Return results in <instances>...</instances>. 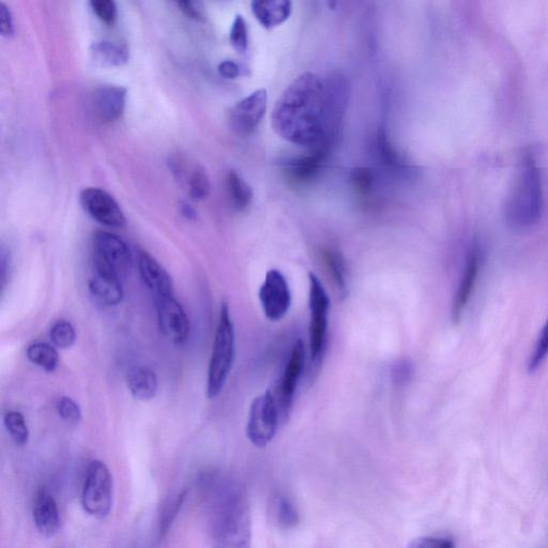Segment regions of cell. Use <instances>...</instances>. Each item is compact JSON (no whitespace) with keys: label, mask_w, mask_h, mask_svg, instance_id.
<instances>
[{"label":"cell","mask_w":548,"mask_h":548,"mask_svg":"<svg viewBox=\"0 0 548 548\" xmlns=\"http://www.w3.org/2000/svg\"><path fill=\"white\" fill-rule=\"evenodd\" d=\"M281 417L271 390L256 398L251 405L247 435L257 448L267 447L276 436Z\"/></svg>","instance_id":"52a82bcc"},{"label":"cell","mask_w":548,"mask_h":548,"mask_svg":"<svg viewBox=\"0 0 548 548\" xmlns=\"http://www.w3.org/2000/svg\"><path fill=\"white\" fill-rule=\"evenodd\" d=\"M218 71L220 75L227 80H235L240 74V68L233 60H224V62L219 65Z\"/></svg>","instance_id":"ab89813d"},{"label":"cell","mask_w":548,"mask_h":548,"mask_svg":"<svg viewBox=\"0 0 548 548\" xmlns=\"http://www.w3.org/2000/svg\"><path fill=\"white\" fill-rule=\"evenodd\" d=\"M310 355L312 370L316 372L325 355L330 299L321 280L310 272Z\"/></svg>","instance_id":"5b68a950"},{"label":"cell","mask_w":548,"mask_h":548,"mask_svg":"<svg viewBox=\"0 0 548 548\" xmlns=\"http://www.w3.org/2000/svg\"><path fill=\"white\" fill-rule=\"evenodd\" d=\"M377 147L380 159H383L386 165L403 169L405 166L398 152L392 147L388 140V135L384 130H379L377 135Z\"/></svg>","instance_id":"1f68e13d"},{"label":"cell","mask_w":548,"mask_h":548,"mask_svg":"<svg viewBox=\"0 0 548 548\" xmlns=\"http://www.w3.org/2000/svg\"><path fill=\"white\" fill-rule=\"evenodd\" d=\"M177 6L179 10L186 15L187 18L197 22H202L205 20L201 3L178 2Z\"/></svg>","instance_id":"f35d334b"},{"label":"cell","mask_w":548,"mask_h":548,"mask_svg":"<svg viewBox=\"0 0 548 548\" xmlns=\"http://www.w3.org/2000/svg\"><path fill=\"white\" fill-rule=\"evenodd\" d=\"M322 258L330 273V277L338 288L342 297L347 295V271L345 261L340 252L331 248H325L322 251Z\"/></svg>","instance_id":"cb8c5ba5"},{"label":"cell","mask_w":548,"mask_h":548,"mask_svg":"<svg viewBox=\"0 0 548 548\" xmlns=\"http://www.w3.org/2000/svg\"><path fill=\"white\" fill-rule=\"evenodd\" d=\"M89 291L106 307H115L124 299L123 284L117 273L93 265L89 279Z\"/></svg>","instance_id":"2e32d148"},{"label":"cell","mask_w":548,"mask_h":548,"mask_svg":"<svg viewBox=\"0 0 548 548\" xmlns=\"http://www.w3.org/2000/svg\"><path fill=\"white\" fill-rule=\"evenodd\" d=\"M82 506L86 513L96 519L109 516L113 506V478L103 462L89 464L82 491Z\"/></svg>","instance_id":"8992f818"},{"label":"cell","mask_w":548,"mask_h":548,"mask_svg":"<svg viewBox=\"0 0 548 548\" xmlns=\"http://www.w3.org/2000/svg\"><path fill=\"white\" fill-rule=\"evenodd\" d=\"M34 522L40 535L53 538L60 527V514L55 498L45 490H40L34 502Z\"/></svg>","instance_id":"ac0fdd59"},{"label":"cell","mask_w":548,"mask_h":548,"mask_svg":"<svg viewBox=\"0 0 548 548\" xmlns=\"http://www.w3.org/2000/svg\"><path fill=\"white\" fill-rule=\"evenodd\" d=\"M127 89L117 85H103L95 90L91 104L98 119L114 123L126 110Z\"/></svg>","instance_id":"9a60e30c"},{"label":"cell","mask_w":548,"mask_h":548,"mask_svg":"<svg viewBox=\"0 0 548 548\" xmlns=\"http://www.w3.org/2000/svg\"><path fill=\"white\" fill-rule=\"evenodd\" d=\"M542 210L541 173L535 159L528 156L521 164L508 197L506 219L515 230H527L539 222Z\"/></svg>","instance_id":"3957f363"},{"label":"cell","mask_w":548,"mask_h":548,"mask_svg":"<svg viewBox=\"0 0 548 548\" xmlns=\"http://www.w3.org/2000/svg\"><path fill=\"white\" fill-rule=\"evenodd\" d=\"M548 358V319L539 334L534 349L529 356L528 360V372L535 373L543 365Z\"/></svg>","instance_id":"83f0119b"},{"label":"cell","mask_w":548,"mask_h":548,"mask_svg":"<svg viewBox=\"0 0 548 548\" xmlns=\"http://www.w3.org/2000/svg\"><path fill=\"white\" fill-rule=\"evenodd\" d=\"M90 7L102 23L113 25L116 22L118 10L112 0H93L90 2Z\"/></svg>","instance_id":"836d02e7"},{"label":"cell","mask_w":548,"mask_h":548,"mask_svg":"<svg viewBox=\"0 0 548 548\" xmlns=\"http://www.w3.org/2000/svg\"><path fill=\"white\" fill-rule=\"evenodd\" d=\"M80 201L88 215L98 223L112 228L126 226L124 211L108 192L99 188H86L81 192Z\"/></svg>","instance_id":"8fae6325"},{"label":"cell","mask_w":548,"mask_h":548,"mask_svg":"<svg viewBox=\"0 0 548 548\" xmlns=\"http://www.w3.org/2000/svg\"><path fill=\"white\" fill-rule=\"evenodd\" d=\"M350 184H352L356 193L362 197L369 196L374 188L375 178L371 170L367 167H358L350 173Z\"/></svg>","instance_id":"4dcf8cb0"},{"label":"cell","mask_w":548,"mask_h":548,"mask_svg":"<svg viewBox=\"0 0 548 548\" xmlns=\"http://www.w3.org/2000/svg\"><path fill=\"white\" fill-rule=\"evenodd\" d=\"M158 324L163 336L174 344H184L190 334V322L174 295L155 298Z\"/></svg>","instance_id":"7c38bea8"},{"label":"cell","mask_w":548,"mask_h":548,"mask_svg":"<svg viewBox=\"0 0 548 548\" xmlns=\"http://www.w3.org/2000/svg\"><path fill=\"white\" fill-rule=\"evenodd\" d=\"M258 297L266 317L272 322L281 321L291 308V289L282 272L277 269L267 272Z\"/></svg>","instance_id":"30bf717a"},{"label":"cell","mask_w":548,"mask_h":548,"mask_svg":"<svg viewBox=\"0 0 548 548\" xmlns=\"http://www.w3.org/2000/svg\"><path fill=\"white\" fill-rule=\"evenodd\" d=\"M346 104L347 86L341 76L324 80L315 73H303L274 105L272 128L295 145L330 150Z\"/></svg>","instance_id":"6da1fadb"},{"label":"cell","mask_w":548,"mask_h":548,"mask_svg":"<svg viewBox=\"0 0 548 548\" xmlns=\"http://www.w3.org/2000/svg\"><path fill=\"white\" fill-rule=\"evenodd\" d=\"M267 100V90L263 88L238 102L230 114L233 130L240 135L253 133L266 114Z\"/></svg>","instance_id":"4fadbf2b"},{"label":"cell","mask_w":548,"mask_h":548,"mask_svg":"<svg viewBox=\"0 0 548 548\" xmlns=\"http://www.w3.org/2000/svg\"><path fill=\"white\" fill-rule=\"evenodd\" d=\"M127 386L136 400L150 401L157 395L158 377L148 368H134L128 372Z\"/></svg>","instance_id":"7402d4cb"},{"label":"cell","mask_w":548,"mask_h":548,"mask_svg":"<svg viewBox=\"0 0 548 548\" xmlns=\"http://www.w3.org/2000/svg\"><path fill=\"white\" fill-rule=\"evenodd\" d=\"M137 265L145 285L155 298L174 295L170 274L154 256L145 251L141 252Z\"/></svg>","instance_id":"e0dca14e"},{"label":"cell","mask_w":548,"mask_h":548,"mask_svg":"<svg viewBox=\"0 0 548 548\" xmlns=\"http://www.w3.org/2000/svg\"><path fill=\"white\" fill-rule=\"evenodd\" d=\"M406 548H455V543L448 538L421 537L411 541Z\"/></svg>","instance_id":"8d00e7d4"},{"label":"cell","mask_w":548,"mask_h":548,"mask_svg":"<svg viewBox=\"0 0 548 548\" xmlns=\"http://www.w3.org/2000/svg\"><path fill=\"white\" fill-rule=\"evenodd\" d=\"M50 339L56 348H70L76 340L74 327L67 321L56 322L50 331Z\"/></svg>","instance_id":"f1b7e54d"},{"label":"cell","mask_w":548,"mask_h":548,"mask_svg":"<svg viewBox=\"0 0 548 548\" xmlns=\"http://www.w3.org/2000/svg\"><path fill=\"white\" fill-rule=\"evenodd\" d=\"M60 418L70 424H78L82 420V411L78 403L70 398H62L57 404Z\"/></svg>","instance_id":"d590c367"},{"label":"cell","mask_w":548,"mask_h":548,"mask_svg":"<svg viewBox=\"0 0 548 548\" xmlns=\"http://www.w3.org/2000/svg\"><path fill=\"white\" fill-rule=\"evenodd\" d=\"M189 193L194 201H203L207 199L211 191L210 180L207 173L197 167L193 171L188 181Z\"/></svg>","instance_id":"f546056e"},{"label":"cell","mask_w":548,"mask_h":548,"mask_svg":"<svg viewBox=\"0 0 548 548\" xmlns=\"http://www.w3.org/2000/svg\"><path fill=\"white\" fill-rule=\"evenodd\" d=\"M235 343V327L230 307L223 302L208 368L206 392L210 400L220 395L231 374L235 359Z\"/></svg>","instance_id":"277c9868"},{"label":"cell","mask_w":548,"mask_h":548,"mask_svg":"<svg viewBox=\"0 0 548 548\" xmlns=\"http://www.w3.org/2000/svg\"><path fill=\"white\" fill-rule=\"evenodd\" d=\"M127 243L112 233L98 232L93 238V265L109 269L123 278L131 265Z\"/></svg>","instance_id":"ba28073f"},{"label":"cell","mask_w":548,"mask_h":548,"mask_svg":"<svg viewBox=\"0 0 548 548\" xmlns=\"http://www.w3.org/2000/svg\"><path fill=\"white\" fill-rule=\"evenodd\" d=\"M4 424L15 445L27 444L29 430L24 416L19 411H9L4 417Z\"/></svg>","instance_id":"4316f807"},{"label":"cell","mask_w":548,"mask_h":548,"mask_svg":"<svg viewBox=\"0 0 548 548\" xmlns=\"http://www.w3.org/2000/svg\"><path fill=\"white\" fill-rule=\"evenodd\" d=\"M481 265L482 251L479 243L474 242L468 251L462 277L452 302L451 319L453 323L461 321L470 297L474 293Z\"/></svg>","instance_id":"5bb4252c"},{"label":"cell","mask_w":548,"mask_h":548,"mask_svg":"<svg viewBox=\"0 0 548 548\" xmlns=\"http://www.w3.org/2000/svg\"><path fill=\"white\" fill-rule=\"evenodd\" d=\"M97 63L105 67H123L129 62L130 52L126 43L113 40H99L90 48Z\"/></svg>","instance_id":"44dd1931"},{"label":"cell","mask_w":548,"mask_h":548,"mask_svg":"<svg viewBox=\"0 0 548 548\" xmlns=\"http://www.w3.org/2000/svg\"><path fill=\"white\" fill-rule=\"evenodd\" d=\"M180 212L181 215L184 216L187 220L193 221L197 218V213L195 209L188 203L184 202L180 204Z\"/></svg>","instance_id":"60d3db41"},{"label":"cell","mask_w":548,"mask_h":548,"mask_svg":"<svg viewBox=\"0 0 548 548\" xmlns=\"http://www.w3.org/2000/svg\"><path fill=\"white\" fill-rule=\"evenodd\" d=\"M27 359L37 367L49 373L58 367L59 355L55 346L47 343H35L26 350Z\"/></svg>","instance_id":"d4e9b609"},{"label":"cell","mask_w":548,"mask_h":548,"mask_svg":"<svg viewBox=\"0 0 548 548\" xmlns=\"http://www.w3.org/2000/svg\"><path fill=\"white\" fill-rule=\"evenodd\" d=\"M329 150H313L309 156H303L286 164V173L296 184H307L321 171Z\"/></svg>","instance_id":"ffe728a7"},{"label":"cell","mask_w":548,"mask_h":548,"mask_svg":"<svg viewBox=\"0 0 548 548\" xmlns=\"http://www.w3.org/2000/svg\"><path fill=\"white\" fill-rule=\"evenodd\" d=\"M251 7L256 20L267 29L280 26L293 12V4L288 0H257Z\"/></svg>","instance_id":"d6986e66"},{"label":"cell","mask_w":548,"mask_h":548,"mask_svg":"<svg viewBox=\"0 0 548 548\" xmlns=\"http://www.w3.org/2000/svg\"><path fill=\"white\" fill-rule=\"evenodd\" d=\"M0 34L5 38H11L15 34L12 12L4 3L0 4Z\"/></svg>","instance_id":"74e56055"},{"label":"cell","mask_w":548,"mask_h":548,"mask_svg":"<svg viewBox=\"0 0 548 548\" xmlns=\"http://www.w3.org/2000/svg\"><path fill=\"white\" fill-rule=\"evenodd\" d=\"M186 498V493L178 494L173 500L167 504L162 512L160 521V532L162 535L169 530L171 524H173L175 517L178 515L182 504Z\"/></svg>","instance_id":"e575fe53"},{"label":"cell","mask_w":548,"mask_h":548,"mask_svg":"<svg viewBox=\"0 0 548 548\" xmlns=\"http://www.w3.org/2000/svg\"><path fill=\"white\" fill-rule=\"evenodd\" d=\"M230 41L237 52H247L249 47V32L247 22L243 19L242 15H237L233 22Z\"/></svg>","instance_id":"d6a6232c"},{"label":"cell","mask_w":548,"mask_h":548,"mask_svg":"<svg viewBox=\"0 0 548 548\" xmlns=\"http://www.w3.org/2000/svg\"><path fill=\"white\" fill-rule=\"evenodd\" d=\"M226 191L232 206L238 210H246L253 199V192L245 180L235 171L226 175Z\"/></svg>","instance_id":"603a6c76"},{"label":"cell","mask_w":548,"mask_h":548,"mask_svg":"<svg viewBox=\"0 0 548 548\" xmlns=\"http://www.w3.org/2000/svg\"><path fill=\"white\" fill-rule=\"evenodd\" d=\"M206 483L212 548H251V513L241 487L220 476H211Z\"/></svg>","instance_id":"7a4b0ae2"},{"label":"cell","mask_w":548,"mask_h":548,"mask_svg":"<svg viewBox=\"0 0 548 548\" xmlns=\"http://www.w3.org/2000/svg\"><path fill=\"white\" fill-rule=\"evenodd\" d=\"M304 360H306V349H304L303 342L298 340L294 344L291 356H289L277 391H272L283 423L291 413L295 392L304 367Z\"/></svg>","instance_id":"9c48e42d"},{"label":"cell","mask_w":548,"mask_h":548,"mask_svg":"<svg viewBox=\"0 0 548 548\" xmlns=\"http://www.w3.org/2000/svg\"><path fill=\"white\" fill-rule=\"evenodd\" d=\"M274 522L282 529H292L299 523V514L293 502L284 495L274 497L272 501Z\"/></svg>","instance_id":"484cf974"}]
</instances>
